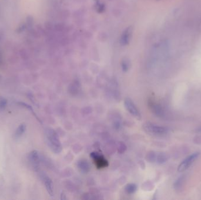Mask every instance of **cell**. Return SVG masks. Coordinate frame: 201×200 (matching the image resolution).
I'll return each mask as SVG.
<instances>
[{"mask_svg":"<svg viewBox=\"0 0 201 200\" xmlns=\"http://www.w3.org/2000/svg\"><path fill=\"white\" fill-rule=\"evenodd\" d=\"M46 137L47 143L50 149L56 154L61 153L62 146L57 132L54 129L48 128L46 131Z\"/></svg>","mask_w":201,"mask_h":200,"instance_id":"1","label":"cell"},{"mask_svg":"<svg viewBox=\"0 0 201 200\" xmlns=\"http://www.w3.org/2000/svg\"><path fill=\"white\" fill-rule=\"evenodd\" d=\"M144 129L148 133L153 135H161L166 134L168 129L164 127L160 126L151 123H146L144 125Z\"/></svg>","mask_w":201,"mask_h":200,"instance_id":"2","label":"cell"},{"mask_svg":"<svg viewBox=\"0 0 201 200\" xmlns=\"http://www.w3.org/2000/svg\"><path fill=\"white\" fill-rule=\"evenodd\" d=\"M124 105L126 109L131 115L138 119H141V115L138 109L131 99L126 98L124 100Z\"/></svg>","mask_w":201,"mask_h":200,"instance_id":"3","label":"cell"},{"mask_svg":"<svg viewBox=\"0 0 201 200\" xmlns=\"http://www.w3.org/2000/svg\"><path fill=\"white\" fill-rule=\"evenodd\" d=\"M199 154V153H195L193 154H191L188 157H186L181 163V164L179 166L178 168V171H180V172H182V171H184L186 170V169H188L191 166V165L193 163V162L198 158Z\"/></svg>","mask_w":201,"mask_h":200,"instance_id":"4","label":"cell"},{"mask_svg":"<svg viewBox=\"0 0 201 200\" xmlns=\"http://www.w3.org/2000/svg\"><path fill=\"white\" fill-rule=\"evenodd\" d=\"M41 179L44 183V185L46 187L47 192L51 196L54 195V186L52 180L50 178L44 173H41L39 174Z\"/></svg>","mask_w":201,"mask_h":200,"instance_id":"5","label":"cell"},{"mask_svg":"<svg viewBox=\"0 0 201 200\" xmlns=\"http://www.w3.org/2000/svg\"><path fill=\"white\" fill-rule=\"evenodd\" d=\"M30 163L32 164L35 171H38L40 165V156L37 150L32 151L28 156Z\"/></svg>","mask_w":201,"mask_h":200,"instance_id":"6","label":"cell"},{"mask_svg":"<svg viewBox=\"0 0 201 200\" xmlns=\"http://www.w3.org/2000/svg\"><path fill=\"white\" fill-rule=\"evenodd\" d=\"M91 157L94 160L95 165L98 168H104L108 166V162L101 155L98 154L97 153H92L91 154Z\"/></svg>","mask_w":201,"mask_h":200,"instance_id":"7","label":"cell"},{"mask_svg":"<svg viewBox=\"0 0 201 200\" xmlns=\"http://www.w3.org/2000/svg\"><path fill=\"white\" fill-rule=\"evenodd\" d=\"M77 166L80 171L84 174L89 173L91 170L90 165H89V164L86 160L84 159L80 160L79 161H78L77 163Z\"/></svg>","mask_w":201,"mask_h":200,"instance_id":"8","label":"cell"},{"mask_svg":"<svg viewBox=\"0 0 201 200\" xmlns=\"http://www.w3.org/2000/svg\"><path fill=\"white\" fill-rule=\"evenodd\" d=\"M26 130V125L24 123H22L19 125V126L17 129L14 134V137L16 139L19 138L22 136Z\"/></svg>","mask_w":201,"mask_h":200,"instance_id":"9","label":"cell"},{"mask_svg":"<svg viewBox=\"0 0 201 200\" xmlns=\"http://www.w3.org/2000/svg\"><path fill=\"white\" fill-rule=\"evenodd\" d=\"M151 107L152 108V112H154L155 115H156L158 116H161L162 115V110L160 106L158 104H156L155 103H152L151 105Z\"/></svg>","mask_w":201,"mask_h":200,"instance_id":"10","label":"cell"},{"mask_svg":"<svg viewBox=\"0 0 201 200\" xmlns=\"http://www.w3.org/2000/svg\"><path fill=\"white\" fill-rule=\"evenodd\" d=\"M168 160L167 155L164 153H160L156 154V162L159 164H162L166 162Z\"/></svg>","mask_w":201,"mask_h":200,"instance_id":"11","label":"cell"},{"mask_svg":"<svg viewBox=\"0 0 201 200\" xmlns=\"http://www.w3.org/2000/svg\"><path fill=\"white\" fill-rule=\"evenodd\" d=\"M125 191L129 194H132L133 193H135L136 191L137 190V186L135 184L131 183L128 184L126 186L125 188Z\"/></svg>","mask_w":201,"mask_h":200,"instance_id":"12","label":"cell"},{"mask_svg":"<svg viewBox=\"0 0 201 200\" xmlns=\"http://www.w3.org/2000/svg\"><path fill=\"white\" fill-rule=\"evenodd\" d=\"M156 154L153 151H151L147 154L146 159L148 162L151 163H153L156 162Z\"/></svg>","mask_w":201,"mask_h":200,"instance_id":"13","label":"cell"},{"mask_svg":"<svg viewBox=\"0 0 201 200\" xmlns=\"http://www.w3.org/2000/svg\"><path fill=\"white\" fill-rule=\"evenodd\" d=\"M129 35H130V31H129V29L128 28V30H126L125 31V32H124V34L123 35L122 38V41L123 44L128 43V42L129 41Z\"/></svg>","mask_w":201,"mask_h":200,"instance_id":"14","label":"cell"},{"mask_svg":"<svg viewBox=\"0 0 201 200\" xmlns=\"http://www.w3.org/2000/svg\"><path fill=\"white\" fill-rule=\"evenodd\" d=\"M7 104V100L4 98H0V109H4Z\"/></svg>","mask_w":201,"mask_h":200,"instance_id":"15","label":"cell"},{"mask_svg":"<svg viewBox=\"0 0 201 200\" xmlns=\"http://www.w3.org/2000/svg\"><path fill=\"white\" fill-rule=\"evenodd\" d=\"M18 104H19V105H21V106H22V107H26L27 109H28V110H30L31 111V112H33V109H32V107H31V106H30L29 104H26V103H23V102H19Z\"/></svg>","mask_w":201,"mask_h":200,"instance_id":"16","label":"cell"},{"mask_svg":"<svg viewBox=\"0 0 201 200\" xmlns=\"http://www.w3.org/2000/svg\"><path fill=\"white\" fill-rule=\"evenodd\" d=\"M122 68L123 71H125V72H126V71H127L128 70V68H128V63L126 62H123V63L122 65Z\"/></svg>","mask_w":201,"mask_h":200,"instance_id":"17","label":"cell"}]
</instances>
